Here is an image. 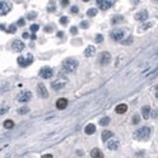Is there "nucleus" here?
Returning <instances> with one entry per match:
<instances>
[{"label": "nucleus", "instance_id": "nucleus-43", "mask_svg": "<svg viewBox=\"0 0 158 158\" xmlns=\"http://www.w3.org/2000/svg\"><path fill=\"white\" fill-rule=\"evenodd\" d=\"M47 10H49V11H55V6L52 5V7H51V5H50V6L47 7Z\"/></svg>", "mask_w": 158, "mask_h": 158}, {"label": "nucleus", "instance_id": "nucleus-29", "mask_svg": "<svg viewBox=\"0 0 158 158\" xmlns=\"http://www.w3.org/2000/svg\"><path fill=\"white\" fill-rule=\"evenodd\" d=\"M139 123H140L139 114H134V117H133V124H139Z\"/></svg>", "mask_w": 158, "mask_h": 158}, {"label": "nucleus", "instance_id": "nucleus-39", "mask_svg": "<svg viewBox=\"0 0 158 158\" xmlns=\"http://www.w3.org/2000/svg\"><path fill=\"white\" fill-rule=\"evenodd\" d=\"M17 26H24V19H23V18H19L18 22H17Z\"/></svg>", "mask_w": 158, "mask_h": 158}, {"label": "nucleus", "instance_id": "nucleus-19", "mask_svg": "<svg viewBox=\"0 0 158 158\" xmlns=\"http://www.w3.org/2000/svg\"><path fill=\"white\" fill-rule=\"evenodd\" d=\"M84 131H85L86 135H92V134H94L95 131H96V126H95V124L90 123V124H88V125L85 126Z\"/></svg>", "mask_w": 158, "mask_h": 158}, {"label": "nucleus", "instance_id": "nucleus-37", "mask_svg": "<svg viewBox=\"0 0 158 158\" xmlns=\"http://www.w3.org/2000/svg\"><path fill=\"white\" fill-rule=\"evenodd\" d=\"M71 33H72V34H77V33H78V28H77V27H72V28H71Z\"/></svg>", "mask_w": 158, "mask_h": 158}, {"label": "nucleus", "instance_id": "nucleus-3", "mask_svg": "<svg viewBox=\"0 0 158 158\" xmlns=\"http://www.w3.org/2000/svg\"><path fill=\"white\" fill-rule=\"evenodd\" d=\"M110 37H111V39L114 41H120L124 38V31L123 29H119V28L113 29V31L111 32Z\"/></svg>", "mask_w": 158, "mask_h": 158}, {"label": "nucleus", "instance_id": "nucleus-6", "mask_svg": "<svg viewBox=\"0 0 158 158\" xmlns=\"http://www.w3.org/2000/svg\"><path fill=\"white\" fill-rule=\"evenodd\" d=\"M98 62L101 66H107L108 63L111 62V54L107 52V51H103L100 54V57H98Z\"/></svg>", "mask_w": 158, "mask_h": 158}, {"label": "nucleus", "instance_id": "nucleus-24", "mask_svg": "<svg viewBox=\"0 0 158 158\" xmlns=\"http://www.w3.org/2000/svg\"><path fill=\"white\" fill-rule=\"evenodd\" d=\"M29 112V107L27 106H23V107H19L18 111H17V113L18 114H27Z\"/></svg>", "mask_w": 158, "mask_h": 158}, {"label": "nucleus", "instance_id": "nucleus-11", "mask_svg": "<svg viewBox=\"0 0 158 158\" xmlns=\"http://www.w3.org/2000/svg\"><path fill=\"white\" fill-rule=\"evenodd\" d=\"M31 98H32V92L31 91H23L18 95L17 100H18L19 102H28Z\"/></svg>", "mask_w": 158, "mask_h": 158}, {"label": "nucleus", "instance_id": "nucleus-20", "mask_svg": "<svg viewBox=\"0 0 158 158\" xmlns=\"http://www.w3.org/2000/svg\"><path fill=\"white\" fill-rule=\"evenodd\" d=\"M126 111H128V106H126L125 103H120L116 107V113H118V114H123V113H125Z\"/></svg>", "mask_w": 158, "mask_h": 158}, {"label": "nucleus", "instance_id": "nucleus-4", "mask_svg": "<svg viewBox=\"0 0 158 158\" xmlns=\"http://www.w3.org/2000/svg\"><path fill=\"white\" fill-rule=\"evenodd\" d=\"M52 74H54V71H52V68L51 67H43L40 71H39V77H41L43 79H49L52 77Z\"/></svg>", "mask_w": 158, "mask_h": 158}, {"label": "nucleus", "instance_id": "nucleus-21", "mask_svg": "<svg viewBox=\"0 0 158 158\" xmlns=\"http://www.w3.org/2000/svg\"><path fill=\"white\" fill-rule=\"evenodd\" d=\"M113 136V133L112 131H110V130H105V131H102V141L103 142H106V141H108V139H111Z\"/></svg>", "mask_w": 158, "mask_h": 158}, {"label": "nucleus", "instance_id": "nucleus-25", "mask_svg": "<svg viewBox=\"0 0 158 158\" xmlns=\"http://www.w3.org/2000/svg\"><path fill=\"white\" fill-rule=\"evenodd\" d=\"M86 15H88L89 17H95V16L97 15V10L95 9V7H92V9H89L88 12H86Z\"/></svg>", "mask_w": 158, "mask_h": 158}, {"label": "nucleus", "instance_id": "nucleus-18", "mask_svg": "<svg viewBox=\"0 0 158 158\" xmlns=\"http://www.w3.org/2000/svg\"><path fill=\"white\" fill-rule=\"evenodd\" d=\"M141 113H142L144 119H149L150 116H151V108H150V106H144L141 108Z\"/></svg>", "mask_w": 158, "mask_h": 158}, {"label": "nucleus", "instance_id": "nucleus-44", "mask_svg": "<svg viewBox=\"0 0 158 158\" xmlns=\"http://www.w3.org/2000/svg\"><path fill=\"white\" fill-rule=\"evenodd\" d=\"M52 31V27H45V32H51Z\"/></svg>", "mask_w": 158, "mask_h": 158}, {"label": "nucleus", "instance_id": "nucleus-46", "mask_svg": "<svg viewBox=\"0 0 158 158\" xmlns=\"http://www.w3.org/2000/svg\"><path fill=\"white\" fill-rule=\"evenodd\" d=\"M32 39H33V40H35V39H37V35L35 34H32V37H31Z\"/></svg>", "mask_w": 158, "mask_h": 158}, {"label": "nucleus", "instance_id": "nucleus-36", "mask_svg": "<svg viewBox=\"0 0 158 158\" xmlns=\"http://www.w3.org/2000/svg\"><path fill=\"white\" fill-rule=\"evenodd\" d=\"M131 41H133V38L130 37L129 39H126V40H124V41H123V45H128V44H130Z\"/></svg>", "mask_w": 158, "mask_h": 158}, {"label": "nucleus", "instance_id": "nucleus-34", "mask_svg": "<svg viewBox=\"0 0 158 158\" xmlns=\"http://www.w3.org/2000/svg\"><path fill=\"white\" fill-rule=\"evenodd\" d=\"M78 11H79V9H78V6H72V9H71V12L72 13H78Z\"/></svg>", "mask_w": 158, "mask_h": 158}, {"label": "nucleus", "instance_id": "nucleus-15", "mask_svg": "<svg viewBox=\"0 0 158 158\" xmlns=\"http://www.w3.org/2000/svg\"><path fill=\"white\" fill-rule=\"evenodd\" d=\"M119 147V141L118 140H110L107 142V149L111 151H116V150Z\"/></svg>", "mask_w": 158, "mask_h": 158}, {"label": "nucleus", "instance_id": "nucleus-13", "mask_svg": "<svg viewBox=\"0 0 158 158\" xmlns=\"http://www.w3.org/2000/svg\"><path fill=\"white\" fill-rule=\"evenodd\" d=\"M23 49H24V44H23V41L13 40V43H12V50L13 51H16V52H21Z\"/></svg>", "mask_w": 158, "mask_h": 158}, {"label": "nucleus", "instance_id": "nucleus-42", "mask_svg": "<svg viewBox=\"0 0 158 158\" xmlns=\"http://www.w3.org/2000/svg\"><path fill=\"white\" fill-rule=\"evenodd\" d=\"M68 4H70L68 0H63V1H61V5H68Z\"/></svg>", "mask_w": 158, "mask_h": 158}, {"label": "nucleus", "instance_id": "nucleus-12", "mask_svg": "<svg viewBox=\"0 0 158 158\" xmlns=\"http://www.w3.org/2000/svg\"><path fill=\"white\" fill-rule=\"evenodd\" d=\"M147 18H149V12H147L146 10H141V11L135 13L136 21H146Z\"/></svg>", "mask_w": 158, "mask_h": 158}, {"label": "nucleus", "instance_id": "nucleus-28", "mask_svg": "<svg viewBox=\"0 0 158 158\" xmlns=\"http://www.w3.org/2000/svg\"><path fill=\"white\" fill-rule=\"evenodd\" d=\"M60 23L61 24H63V26H66L67 23H68V17H66V16H62L60 18Z\"/></svg>", "mask_w": 158, "mask_h": 158}, {"label": "nucleus", "instance_id": "nucleus-35", "mask_svg": "<svg viewBox=\"0 0 158 158\" xmlns=\"http://www.w3.org/2000/svg\"><path fill=\"white\" fill-rule=\"evenodd\" d=\"M16 29H17V28H16V26H11V27H10V28L9 29H7V32H10V33H15V32H16Z\"/></svg>", "mask_w": 158, "mask_h": 158}, {"label": "nucleus", "instance_id": "nucleus-1", "mask_svg": "<svg viewBox=\"0 0 158 158\" xmlns=\"http://www.w3.org/2000/svg\"><path fill=\"white\" fill-rule=\"evenodd\" d=\"M150 135H151V129L149 126H141L134 131L133 137L137 141H146V140H149Z\"/></svg>", "mask_w": 158, "mask_h": 158}, {"label": "nucleus", "instance_id": "nucleus-9", "mask_svg": "<svg viewBox=\"0 0 158 158\" xmlns=\"http://www.w3.org/2000/svg\"><path fill=\"white\" fill-rule=\"evenodd\" d=\"M66 80H65V79H57V80H55V82H52L51 83V88L54 89V90H61V89L62 88H65V86H66Z\"/></svg>", "mask_w": 158, "mask_h": 158}, {"label": "nucleus", "instance_id": "nucleus-22", "mask_svg": "<svg viewBox=\"0 0 158 158\" xmlns=\"http://www.w3.org/2000/svg\"><path fill=\"white\" fill-rule=\"evenodd\" d=\"M13 125H15V123H13V120H11V119H6L4 122V128H5V129H12Z\"/></svg>", "mask_w": 158, "mask_h": 158}, {"label": "nucleus", "instance_id": "nucleus-31", "mask_svg": "<svg viewBox=\"0 0 158 158\" xmlns=\"http://www.w3.org/2000/svg\"><path fill=\"white\" fill-rule=\"evenodd\" d=\"M38 29H39V24H32L31 26V31L33 32V33H35Z\"/></svg>", "mask_w": 158, "mask_h": 158}, {"label": "nucleus", "instance_id": "nucleus-45", "mask_svg": "<svg viewBox=\"0 0 158 158\" xmlns=\"http://www.w3.org/2000/svg\"><path fill=\"white\" fill-rule=\"evenodd\" d=\"M57 37H58V38H62V37H63V32H58V33H57Z\"/></svg>", "mask_w": 158, "mask_h": 158}, {"label": "nucleus", "instance_id": "nucleus-7", "mask_svg": "<svg viewBox=\"0 0 158 158\" xmlns=\"http://www.w3.org/2000/svg\"><path fill=\"white\" fill-rule=\"evenodd\" d=\"M97 6L100 7L101 10H108L110 7H112L114 5V1H111V0H97L96 1Z\"/></svg>", "mask_w": 158, "mask_h": 158}, {"label": "nucleus", "instance_id": "nucleus-32", "mask_svg": "<svg viewBox=\"0 0 158 158\" xmlns=\"http://www.w3.org/2000/svg\"><path fill=\"white\" fill-rule=\"evenodd\" d=\"M102 40H103V37H102L101 34H97V35H96V38H95V41H96V43H101Z\"/></svg>", "mask_w": 158, "mask_h": 158}, {"label": "nucleus", "instance_id": "nucleus-5", "mask_svg": "<svg viewBox=\"0 0 158 158\" xmlns=\"http://www.w3.org/2000/svg\"><path fill=\"white\" fill-rule=\"evenodd\" d=\"M17 62H18V65L21 67H27V66H29L32 62H33V55H31V54H28L27 55V57H18L17 58Z\"/></svg>", "mask_w": 158, "mask_h": 158}, {"label": "nucleus", "instance_id": "nucleus-17", "mask_svg": "<svg viewBox=\"0 0 158 158\" xmlns=\"http://www.w3.org/2000/svg\"><path fill=\"white\" fill-rule=\"evenodd\" d=\"M90 156L91 158H103V153L100 149H92L90 152Z\"/></svg>", "mask_w": 158, "mask_h": 158}, {"label": "nucleus", "instance_id": "nucleus-33", "mask_svg": "<svg viewBox=\"0 0 158 158\" xmlns=\"http://www.w3.org/2000/svg\"><path fill=\"white\" fill-rule=\"evenodd\" d=\"M80 27H82V28H84V29H86L89 27V22H86V21H83V22L80 23Z\"/></svg>", "mask_w": 158, "mask_h": 158}, {"label": "nucleus", "instance_id": "nucleus-10", "mask_svg": "<svg viewBox=\"0 0 158 158\" xmlns=\"http://www.w3.org/2000/svg\"><path fill=\"white\" fill-rule=\"evenodd\" d=\"M37 92H38V95L43 98L49 97V92H47L46 86H45L44 84H38V86H37Z\"/></svg>", "mask_w": 158, "mask_h": 158}, {"label": "nucleus", "instance_id": "nucleus-16", "mask_svg": "<svg viewBox=\"0 0 158 158\" xmlns=\"http://www.w3.org/2000/svg\"><path fill=\"white\" fill-rule=\"evenodd\" d=\"M95 52H96V49H95L94 45H89V46L86 47L85 50H84V55H85L86 57H91V56H94Z\"/></svg>", "mask_w": 158, "mask_h": 158}, {"label": "nucleus", "instance_id": "nucleus-40", "mask_svg": "<svg viewBox=\"0 0 158 158\" xmlns=\"http://www.w3.org/2000/svg\"><path fill=\"white\" fill-rule=\"evenodd\" d=\"M41 158H54V157H52V155H50V153H47V155H44Z\"/></svg>", "mask_w": 158, "mask_h": 158}, {"label": "nucleus", "instance_id": "nucleus-41", "mask_svg": "<svg viewBox=\"0 0 158 158\" xmlns=\"http://www.w3.org/2000/svg\"><path fill=\"white\" fill-rule=\"evenodd\" d=\"M22 37H23V38H24V39H27V38H29V34H28V33H27V32H24V33H23V34H22Z\"/></svg>", "mask_w": 158, "mask_h": 158}, {"label": "nucleus", "instance_id": "nucleus-30", "mask_svg": "<svg viewBox=\"0 0 158 158\" xmlns=\"http://www.w3.org/2000/svg\"><path fill=\"white\" fill-rule=\"evenodd\" d=\"M37 16H38V13L37 12H29L28 15H27V18L28 19H34Z\"/></svg>", "mask_w": 158, "mask_h": 158}, {"label": "nucleus", "instance_id": "nucleus-23", "mask_svg": "<svg viewBox=\"0 0 158 158\" xmlns=\"http://www.w3.org/2000/svg\"><path fill=\"white\" fill-rule=\"evenodd\" d=\"M110 122H111V118L110 117H103V118H101V119H100V125L106 126V125H108V124H110Z\"/></svg>", "mask_w": 158, "mask_h": 158}, {"label": "nucleus", "instance_id": "nucleus-48", "mask_svg": "<svg viewBox=\"0 0 158 158\" xmlns=\"http://www.w3.org/2000/svg\"><path fill=\"white\" fill-rule=\"evenodd\" d=\"M156 89H157V91H158V86H157V88H156Z\"/></svg>", "mask_w": 158, "mask_h": 158}, {"label": "nucleus", "instance_id": "nucleus-8", "mask_svg": "<svg viewBox=\"0 0 158 158\" xmlns=\"http://www.w3.org/2000/svg\"><path fill=\"white\" fill-rule=\"evenodd\" d=\"M11 11V5L6 1H0V16H5Z\"/></svg>", "mask_w": 158, "mask_h": 158}, {"label": "nucleus", "instance_id": "nucleus-14", "mask_svg": "<svg viewBox=\"0 0 158 158\" xmlns=\"http://www.w3.org/2000/svg\"><path fill=\"white\" fill-rule=\"evenodd\" d=\"M67 106H68V101H67L66 98H58V100H57L56 101V108L57 110H65V108L67 107Z\"/></svg>", "mask_w": 158, "mask_h": 158}, {"label": "nucleus", "instance_id": "nucleus-2", "mask_svg": "<svg viewBox=\"0 0 158 158\" xmlns=\"http://www.w3.org/2000/svg\"><path fill=\"white\" fill-rule=\"evenodd\" d=\"M78 65L79 62L76 60V58H73V57H68L66 60L62 62V68L65 72L67 73H72L78 68Z\"/></svg>", "mask_w": 158, "mask_h": 158}, {"label": "nucleus", "instance_id": "nucleus-26", "mask_svg": "<svg viewBox=\"0 0 158 158\" xmlns=\"http://www.w3.org/2000/svg\"><path fill=\"white\" fill-rule=\"evenodd\" d=\"M122 21H123V17H122V16H114L113 18H112V23H113V24H117L118 22H122Z\"/></svg>", "mask_w": 158, "mask_h": 158}, {"label": "nucleus", "instance_id": "nucleus-38", "mask_svg": "<svg viewBox=\"0 0 158 158\" xmlns=\"http://www.w3.org/2000/svg\"><path fill=\"white\" fill-rule=\"evenodd\" d=\"M152 117H153V118H157V117H158V108L152 112Z\"/></svg>", "mask_w": 158, "mask_h": 158}, {"label": "nucleus", "instance_id": "nucleus-47", "mask_svg": "<svg viewBox=\"0 0 158 158\" xmlns=\"http://www.w3.org/2000/svg\"><path fill=\"white\" fill-rule=\"evenodd\" d=\"M156 97H157V98H158V91H157V92H156Z\"/></svg>", "mask_w": 158, "mask_h": 158}, {"label": "nucleus", "instance_id": "nucleus-27", "mask_svg": "<svg viewBox=\"0 0 158 158\" xmlns=\"http://www.w3.org/2000/svg\"><path fill=\"white\" fill-rule=\"evenodd\" d=\"M7 111H9V108H7L6 106H3V105H0V116H3V114L7 113Z\"/></svg>", "mask_w": 158, "mask_h": 158}]
</instances>
